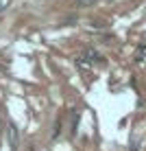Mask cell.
Instances as JSON below:
<instances>
[{"instance_id":"1","label":"cell","mask_w":146,"mask_h":151,"mask_svg":"<svg viewBox=\"0 0 146 151\" xmlns=\"http://www.w3.org/2000/svg\"><path fill=\"white\" fill-rule=\"evenodd\" d=\"M92 64H105V57L98 53V50H94V48L85 50V55L76 59V66H83V68H85V66H92Z\"/></svg>"},{"instance_id":"2","label":"cell","mask_w":146,"mask_h":151,"mask_svg":"<svg viewBox=\"0 0 146 151\" xmlns=\"http://www.w3.org/2000/svg\"><path fill=\"white\" fill-rule=\"evenodd\" d=\"M9 140H11V145L15 149V145H18V129H15V125H9Z\"/></svg>"},{"instance_id":"3","label":"cell","mask_w":146,"mask_h":151,"mask_svg":"<svg viewBox=\"0 0 146 151\" xmlns=\"http://www.w3.org/2000/svg\"><path fill=\"white\" fill-rule=\"evenodd\" d=\"M135 59H137V61H144V59H146V46H137V53H135Z\"/></svg>"},{"instance_id":"4","label":"cell","mask_w":146,"mask_h":151,"mask_svg":"<svg viewBox=\"0 0 146 151\" xmlns=\"http://www.w3.org/2000/svg\"><path fill=\"white\" fill-rule=\"evenodd\" d=\"M96 0H76V4L79 7H90V4H94Z\"/></svg>"},{"instance_id":"5","label":"cell","mask_w":146,"mask_h":151,"mask_svg":"<svg viewBox=\"0 0 146 151\" xmlns=\"http://www.w3.org/2000/svg\"><path fill=\"white\" fill-rule=\"evenodd\" d=\"M76 121H79V114H72V134L76 132Z\"/></svg>"},{"instance_id":"6","label":"cell","mask_w":146,"mask_h":151,"mask_svg":"<svg viewBox=\"0 0 146 151\" xmlns=\"http://www.w3.org/2000/svg\"><path fill=\"white\" fill-rule=\"evenodd\" d=\"M9 4H11V0H0V11H4V9H9Z\"/></svg>"}]
</instances>
